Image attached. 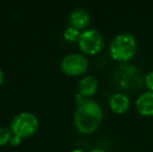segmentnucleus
<instances>
[{"label": "nucleus", "instance_id": "obj_1", "mask_svg": "<svg viewBox=\"0 0 153 152\" xmlns=\"http://www.w3.org/2000/svg\"><path fill=\"white\" fill-rule=\"evenodd\" d=\"M103 119L101 106L93 99H85L78 104L74 113V124L82 133H91L99 127Z\"/></svg>", "mask_w": 153, "mask_h": 152}, {"label": "nucleus", "instance_id": "obj_2", "mask_svg": "<svg viewBox=\"0 0 153 152\" xmlns=\"http://www.w3.org/2000/svg\"><path fill=\"white\" fill-rule=\"evenodd\" d=\"M113 82L120 90L134 92L141 90L144 87L145 77L137 67L128 64H123L114 72Z\"/></svg>", "mask_w": 153, "mask_h": 152}, {"label": "nucleus", "instance_id": "obj_3", "mask_svg": "<svg viewBox=\"0 0 153 152\" xmlns=\"http://www.w3.org/2000/svg\"><path fill=\"white\" fill-rule=\"evenodd\" d=\"M137 52V40L130 33H120L109 45V54L115 61L127 62Z\"/></svg>", "mask_w": 153, "mask_h": 152}, {"label": "nucleus", "instance_id": "obj_4", "mask_svg": "<svg viewBox=\"0 0 153 152\" xmlns=\"http://www.w3.org/2000/svg\"><path fill=\"white\" fill-rule=\"evenodd\" d=\"M10 127L15 134L25 138L36 131L39 127V119L32 113L22 112L13 118Z\"/></svg>", "mask_w": 153, "mask_h": 152}, {"label": "nucleus", "instance_id": "obj_5", "mask_svg": "<svg viewBox=\"0 0 153 152\" xmlns=\"http://www.w3.org/2000/svg\"><path fill=\"white\" fill-rule=\"evenodd\" d=\"M77 42L82 52L91 55L100 52L104 44L101 33L94 28L82 31Z\"/></svg>", "mask_w": 153, "mask_h": 152}, {"label": "nucleus", "instance_id": "obj_6", "mask_svg": "<svg viewBox=\"0 0 153 152\" xmlns=\"http://www.w3.org/2000/svg\"><path fill=\"white\" fill-rule=\"evenodd\" d=\"M89 67L88 59L80 53H70L66 55L61 62L62 70L68 75H80L87 71Z\"/></svg>", "mask_w": 153, "mask_h": 152}, {"label": "nucleus", "instance_id": "obj_7", "mask_svg": "<svg viewBox=\"0 0 153 152\" xmlns=\"http://www.w3.org/2000/svg\"><path fill=\"white\" fill-rule=\"evenodd\" d=\"M135 108L143 116H153V92L142 93L135 101Z\"/></svg>", "mask_w": 153, "mask_h": 152}, {"label": "nucleus", "instance_id": "obj_8", "mask_svg": "<svg viewBox=\"0 0 153 152\" xmlns=\"http://www.w3.org/2000/svg\"><path fill=\"white\" fill-rule=\"evenodd\" d=\"M69 22L70 25L77 29H81L87 27L91 23V18L88 12L83 8L77 7L71 12L69 17Z\"/></svg>", "mask_w": 153, "mask_h": 152}, {"label": "nucleus", "instance_id": "obj_9", "mask_svg": "<svg viewBox=\"0 0 153 152\" xmlns=\"http://www.w3.org/2000/svg\"><path fill=\"white\" fill-rule=\"evenodd\" d=\"M130 105V100L128 96L123 93H116L109 99V106L111 110L116 114H123L127 112Z\"/></svg>", "mask_w": 153, "mask_h": 152}, {"label": "nucleus", "instance_id": "obj_10", "mask_svg": "<svg viewBox=\"0 0 153 152\" xmlns=\"http://www.w3.org/2000/svg\"><path fill=\"white\" fill-rule=\"evenodd\" d=\"M98 90V80L96 77L92 75L83 76L79 80L78 93H80L85 97H91Z\"/></svg>", "mask_w": 153, "mask_h": 152}, {"label": "nucleus", "instance_id": "obj_11", "mask_svg": "<svg viewBox=\"0 0 153 152\" xmlns=\"http://www.w3.org/2000/svg\"><path fill=\"white\" fill-rule=\"evenodd\" d=\"M64 37L68 41H78L80 33H79L78 29L75 28L73 26H69L68 28H66L64 33Z\"/></svg>", "mask_w": 153, "mask_h": 152}, {"label": "nucleus", "instance_id": "obj_12", "mask_svg": "<svg viewBox=\"0 0 153 152\" xmlns=\"http://www.w3.org/2000/svg\"><path fill=\"white\" fill-rule=\"evenodd\" d=\"M12 138V131L7 127L0 126V146L6 144Z\"/></svg>", "mask_w": 153, "mask_h": 152}, {"label": "nucleus", "instance_id": "obj_13", "mask_svg": "<svg viewBox=\"0 0 153 152\" xmlns=\"http://www.w3.org/2000/svg\"><path fill=\"white\" fill-rule=\"evenodd\" d=\"M145 85L149 91L153 92V71H150L145 76Z\"/></svg>", "mask_w": 153, "mask_h": 152}, {"label": "nucleus", "instance_id": "obj_14", "mask_svg": "<svg viewBox=\"0 0 153 152\" xmlns=\"http://www.w3.org/2000/svg\"><path fill=\"white\" fill-rule=\"evenodd\" d=\"M20 141H21V136H19L14 133V134H12V138H10V142L12 145H18L19 143H20Z\"/></svg>", "mask_w": 153, "mask_h": 152}, {"label": "nucleus", "instance_id": "obj_15", "mask_svg": "<svg viewBox=\"0 0 153 152\" xmlns=\"http://www.w3.org/2000/svg\"><path fill=\"white\" fill-rule=\"evenodd\" d=\"M3 80H4V73H3V71H2V70L0 69V85H2Z\"/></svg>", "mask_w": 153, "mask_h": 152}, {"label": "nucleus", "instance_id": "obj_16", "mask_svg": "<svg viewBox=\"0 0 153 152\" xmlns=\"http://www.w3.org/2000/svg\"><path fill=\"white\" fill-rule=\"evenodd\" d=\"M90 152H106V151H104V150H102V149H93V150H91Z\"/></svg>", "mask_w": 153, "mask_h": 152}, {"label": "nucleus", "instance_id": "obj_17", "mask_svg": "<svg viewBox=\"0 0 153 152\" xmlns=\"http://www.w3.org/2000/svg\"><path fill=\"white\" fill-rule=\"evenodd\" d=\"M73 152H83V151H82V150H80V149H75V150L73 151Z\"/></svg>", "mask_w": 153, "mask_h": 152}]
</instances>
